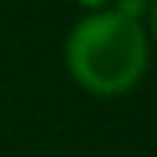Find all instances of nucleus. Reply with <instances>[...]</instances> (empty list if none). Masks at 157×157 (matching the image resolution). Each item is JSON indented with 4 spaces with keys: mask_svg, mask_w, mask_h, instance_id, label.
Segmentation results:
<instances>
[{
    "mask_svg": "<svg viewBox=\"0 0 157 157\" xmlns=\"http://www.w3.org/2000/svg\"><path fill=\"white\" fill-rule=\"evenodd\" d=\"M64 64L77 87L112 99L135 90L151 64V39L144 23L116 10L87 13L64 42Z\"/></svg>",
    "mask_w": 157,
    "mask_h": 157,
    "instance_id": "obj_1",
    "label": "nucleus"
},
{
    "mask_svg": "<svg viewBox=\"0 0 157 157\" xmlns=\"http://www.w3.org/2000/svg\"><path fill=\"white\" fill-rule=\"evenodd\" d=\"M77 6H83L87 13H103V10H112L116 0H74Z\"/></svg>",
    "mask_w": 157,
    "mask_h": 157,
    "instance_id": "obj_2",
    "label": "nucleus"
},
{
    "mask_svg": "<svg viewBox=\"0 0 157 157\" xmlns=\"http://www.w3.org/2000/svg\"><path fill=\"white\" fill-rule=\"evenodd\" d=\"M147 39L157 45V0L151 3V10H147Z\"/></svg>",
    "mask_w": 157,
    "mask_h": 157,
    "instance_id": "obj_3",
    "label": "nucleus"
}]
</instances>
